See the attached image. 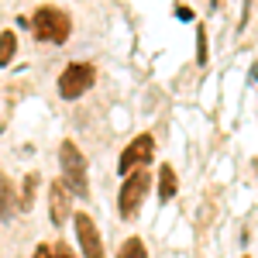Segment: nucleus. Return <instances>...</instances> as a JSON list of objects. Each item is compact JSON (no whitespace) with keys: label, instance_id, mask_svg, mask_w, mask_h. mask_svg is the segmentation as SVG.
<instances>
[{"label":"nucleus","instance_id":"1","mask_svg":"<svg viewBox=\"0 0 258 258\" xmlns=\"http://www.w3.org/2000/svg\"><path fill=\"white\" fill-rule=\"evenodd\" d=\"M31 31L38 41H48V45H66L69 35H73V18L55 7V4H41L35 7V18H31Z\"/></svg>","mask_w":258,"mask_h":258},{"label":"nucleus","instance_id":"2","mask_svg":"<svg viewBox=\"0 0 258 258\" xmlns=\"http://www.w3.org/2000/svg\"><path fill=\"white\" fill-rule=\"evenodd\" d=\"M148 189H152V172H131V176L120 182V193H117V214L124 220H135L141 214V203L148 197Z\"/></svg>","mask_w":258,"mask_h":258},{"label":"nucleus","instance_id":"3","mask_svg":"<svg viewBox=\"0 0 258 258\" xmlns=\"http://www.w3.org/2000/svg\"><path fill=\"white\" fill-rule=\"evenodd\" d=\"M93 83H97V66L93 62H69L59 76V97L80 100L93 90Z\"/></svg>","mask_w":258,"mask_h":258},{"label":"nucleus","instance_id":"4","mask_svg":"<svg viewBox=\"0 0 258 258\" xmlns=\"http://www.w3.org/2000/svg\"><path fill=\"white\" fill-rule=\"evenodd\" d=\"M59 165H62V176H66V182L80 193V197H86V155L80 152V145L76 141H62L59 145Z\"/></svg>","mask_w":258,"mask_h":258},{"label":"nucleus","instance_id":"5","mask_svg":"<svg viewBox=\"0 0 258 258\" xmlns=\"http://www.w3.org/2000/svg\"><path fill=\"white\" fill-rule=\"evenodd\" d=\"M152 159H155V138L152 135H138V138L127 141V148L120 152L117 169H120V176L127 179L131 172H138L141 165H148Z\"/></svg>","mask_w":258,"mask_h":258},{"label":"nucleus","instance_id":"6","mask_svg":"<svg viewBox=\"0 0 258 258\" xmlns=\"http://www.w3.org/2000/svg\"><path fill=\"white\" fill-rule=\"evenodd\" d=\"M73 227H76V238H80V248L86 258H107V251H103V238H100L97 224H93V217L90 214H73Z\"/></svg>","mask_w":258,"mask_h":258},{"label":"nucleus","instance_id":"7","mask_svg":"<svg viewBox=\"0 0 258 258\" xmlns=\"http://www.w3.org/2000/svg\"><path fill=\"white\" fill-rule=\"evenodd\" d=\"M48 203H52V224L62 227L69 220V193L62 182H48Z\"/></svg>","mask_w":258,"mask_h":258},{"label":"nucleus","instance_id":"8","mask_svg":"<svg viewBox=\"0 0 258 258\" xmlns=\"http://www.w3.org/2000/svg\"><path fill=\"white\" fill-rule=\"evenodd\" d=\"M18 193H14V182L7 176H0V220H11L14 210H18Z\"/></svg>","mask_w":258,"mask_h":258},{"label":"nucleus","instance_id":"9","mask_svg":"<svg viewBox=\"0 0 258 258\" xmlns=\"http://www.w3.org/2000/svg\"><path fill=\"white\" fill-rule=\"evenodd\" d=\"M176 189H179L176 169L165 162V165H159V203H169V200L176 197Z\"/></svg>","mask_w":258,"mask_h":258},{"label":"nucleus","instance_id":"10","mask_svg":"<svg viewBox=\"0 0 258 258\" xmlns=\"http://www.w3.org/2000/svg\"><path fill=\"white\" fill-rule=\"evenodd\" d=\"M18 55V35L14 31H0V69H7Z\"/></svg>","mask_w":258,"mask_h":258},{"label":"nucleus","instance_id":"11","mask_svg":"<svg viewBox=\"0 0 258 258\" xmlns=\"http://www.w3.org/2000/svg\"><path fill=\"white\" fill-rule=\"evenodd\" d=\"M117 258H148V251H145V241H141V238H127L124 244H120Z\"/></svg>","mask_w":258,"mask_h":258},{"label":"nucleus","instance_id":"12","mask_svg":"<svg viewBox=\"0 0 258 258\" xmlns=\"http://www.w3.org/2000/svg\"><path fill=\"white\" fill-rule=\"evenodd\" d=\"M35 189H38V172H28V179H24V197H21V210H31Z\"/></svg>","mask_w":258,"mask_h":258},{"label":"nucleus","instance_id":"13","mask_svg":"<svg viewBox=\"0 0 258 258\" xmlns=\"http://www.w3.org/2000/svg\"><path fill=\"white\" fill-rule=\"evenodd\" d=\"M197 62L200 66L210 62V45H207V28H203V24L197 28Z\"/></svg>","mask_w":258,"mask_h":258},{"label":"nucleus","instance_id":"14","mask_svg":"<svg viewBox=\"0 0 258 258\" xmlns=\"http://www.w3.org/2000/svg\"><path fill=\"white\" fill-rule=\"evenodd\" d=\"M176 18H179V21H193V7L179 4V7H176Z\"/></svg>","mask_w":258,"mask_h":258},{"label":"nucleus","instance_id":"15","mask_svg":"<svg viewBox=\"0 0 258 258\" xmlns=\"http://www.w3.org/2000/svg\"><path fill=\"white\" fill-rule=\"evenodd\" d=\"M35 258H55V248H48V244H38V248H35Z\"/></svg>","mask_w":258,"mask_h":258},{"label":"nucleus","instance_id":"16","mask_svg":"<svg viewBox=\"0 0 258 258\" xmlns=\"http://www.w3.org/2000/svg\"><path fill=\"white\" fill-rule=\"evenodd\" d=\"M55 258H73V251H69V248H62V244H59V248H55Z\"/></svg>","mask_w":258,"mask_h":258},{"label":"nucleus","instance_id":"17","mask_svg":"<svg viewBox=\"0 0 258 258\" xmlns=\"http://www.w3.org/2000/svg\"><path fill=\"white\" fill-rule=\"evenodd\" d=\"M241 258H251V255H241Z\"/></svg>","mask_w":258,"mask_h":258}]
</instances>
